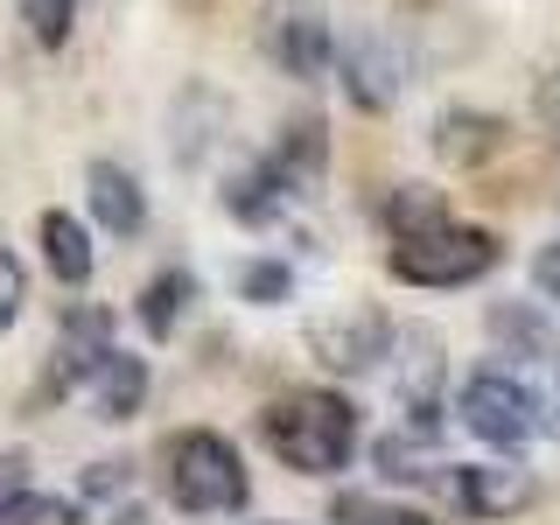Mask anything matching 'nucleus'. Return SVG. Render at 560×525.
I'll return each instance as SVG.
<instances>
[{
    "mask_svg": "<svg viewBox=\"0 0 560 525\" xmlns=\"http://www.w3.org/2000/svg\"><path fill=\"white\" fill-rule=\"evenodd\" d=\"M259 442L273 448L280 469H294V477H337L350 469V455H358V407H350L343 393H329V385H294V393L267 399V413H259Z\"/></svg>",
    "mask_w": 560,
    "mask_h": 525,
    "instance_id": "obj_1",
    "label": "nucleus"
},
{
    "mask_svg": "<svg viewBox=\"0 0 560 525\" xmlns=\"http://www.w3.org/2000/svg\"><path fill=\"white\" fill-rule=\"evenodd\" d=\"M168 498H175V512H189V518L245 512V498H253L245 455L224 442V434H210V428L175 434V448H168Z\"/></svg>",
    "mask_w": 560,
    "mask_h": 525,
    "instance_id": "obj_2",
    "label": "nucleus"
},
{
    "mask_svg": "<svg viewBox=\"0 0 560 525\" xmlns=\"http://www.w3.org/2000/svg\"><path fill=\"white\" fill-rule=\"evenodd\" d=\"M498 259H504V245H498V232H483V224H442V232H428V238L385 245V273L407 280V288H469V280H483Z\"/></svg>",
    "mask_w": 560,
    "mask_h": 525,
    "instance_id": "obj_3",
    "label": "nucleus"
},
{
    "mask_svg": "<svg viewBox=\"0 0 560 525\" xmlns=\"http://www.w3.org/2000/svg\"><path fill=\"white\" fill-rule=\"evenodd\" d=\"M455 413H463V428L477 434V442H490V448H525L533 434H547V420H539V393L518 372H498V364H483V372L463 378Z\"/></svg>",
    "mask_w": 560,
    "mask_h": 525,
    "instance_id": "obj_4",
    "label": "nucleus"
},
{
    "mask_svg": "<svg viewBox=\"0 0 560 525\" xmlns=\"http://www.w3.org/2000/svg\"><path fill=\"white\" fill-rule=\"evenodd\" d=\"M259 43H267L273 70L294 84H315L337 63V28H329V14L315 0H273L267 22H259Z\"/></svg>",
    "mask_w": 560,
    "mask_h": 525,
    "instance_id": "obj_5",
    "label": "nucleus"
},
{
    "mask_svg": "<svg viewBox=\"0 0 560 525\" xmlns=\"http://www.w3.org/2000/svg\"><path fill=\"white\" fill-rule=\"evenodd\" d=\"M113 308L98 302H78L63 308L57 323V350H49V372H43V399H70V393H92V378L105 372V358H113Z\"/></svg>",
    "mask_w": 560,
    "mask_h": 525,
    "instance_id": "obj_6",
    "label": "nucleus"
},
{
    "mask_svg": "<svg viewBox=\"0 0 560 525\" xmlns=\"http://www.w3.org/2000/svg\"><path fill=\"white\" fill-rule=\"evenodd\" d=\"M337 84H343V98L358 105V113H393L399 92H407V57L393 49V35H378V28H350L337 35Z\"/></svg>",
    "mask_w": 560,
    "mask_h": 525,
    "instance_id": "obj_7",
    "label": "nucleus"
},
{
    "mask_svg": "<svg viewBox=\"0 0 560 525\" xmlns=\"http://www.w3.org/2000/svg\"><path fill=\"white\" fill-rule=\"evenodd\" d=\"M393 315L358 302V308H337V315H315L308 323V350L323 372H372V364L393 358Z\"/></svg>",
    "mask_w": 560,
    "mask_h": 525,
    "instance_id": "obj_8",
    "label": "nucleus"
},
{
    "mask_svg": "<svg viewBox=\"0 0 560 525\" xmlns=\"http://www.w3.org/2000/svg\"><path fill=\"white\" fill-rule=\"evenodd\" d=\"M442 498L463 518L498 525V518H518L525 504L539 498V483H533V469H518V463H448L442 469Z\"/></svg>",
    "mask_w": 560,
    "mask_h": 525,
    "instance_id": "obj_9",
    "label": "nucleus"
},
{
    "mask_svg": "<svg viewBox=\"0 0 560 525\" xmlns=\"http://www.w3.org/2000/svg\"><path fill=\"white\" fill-rule=\"evenodd\" d=\"M259 162L273 168V183L288 189V203L294 197H315L323 175H329V127H323V113H288L273 127V148L259 154Z\"/></svg>",
    "mask_w": 560,
    "mask_h": 525,
    "instance_id": "obj_10",
    "label": "nucleus"
},
{
    "mask_svg": "<svg viewBox=\"0 0 560 525\" xmlns=\"http://www.w3.org/2000/svg\"><path fill=\"white\" fill-rule=\"evenodd\" d=\"M84 203H92L98 232H113V238L148 232V189H140V175L127 162H92L84 168Z\"/></svg>",
    "mask_w": 560,
    "mask_h": 525,
    "instance_id": "obj_11",
    "label": "nucleus"
},
{
    "mask_svg": "<svg viewBox=\"0 0 560 525\" xmlns=\"http://www.w3.org/2000/svg\"><path fill=\"white\" fill-rule=\"evenodd\" d=\"M483 329L498 343V358H518V364H560V329L539 302H490L483 308Z\"/></svg>",
    "mask_w": 560,
    "mask_h": 525,
    "instance_id": "obj_12",
    "label": "nucleus"
},
{
    "mask_svg": "<svg viewBox=\"0 0 560 525\" xmlns=\"http://www.w3.org/2000/svg\"><path fill=\"white\" fill-rule=\"evenodd\" d=\"M224 127H232V105H224V92H210V84H189V92L175 98V133H168L175 162H183V168H203L210 148L224 140Z\"/></svg>",
    "mask_w": 560,
    "mask_h": 525,
    "instance_id": "obj_13",
    "label": "nucleus"
},
{
    "mask_svg": "<svg viewBox=\"0 0 560 525\" xmlns=\"http://www.w3.org/2000/svg\"><path fill=\"white\" fill-rule=\"evenodd\" d=\"M504 140H512V127H504L498 113H469V105H448V113L434 119V154H442L448 168H483L490 154H504Z\"/></svg>",
    "mask_w": 560,
    "mask_h": 525,
    "instance_id": "obj_14",
    "label": "nucleus"
},
{
    "mask_svg": "<svg viewBox=\"0 0 560 525\" xmlns=\"http://www.w3.org/2000/svg\"><path fill=\"white\" fill-rule=\"evenodd\" d=\"M35 245H43V267L63 280V288H84L98 273V245H92V224L70 218V210H43L35 218Z\"/></svg>",
    "mask_w": 560,
    "mask_h": 525,
    "instance_id": "obj_15",
    "label": "nucleus"
},
{
    "mask_svg": "<svg viewBox=\"0 0 560 525\" xmlns=\"http://www.w3.org/2000/svg\"><path fill=\"white\" fill-rule=\"evenodd\" d=\"M378 224H385V238H428V232H442V224H455L448 218V197L434 183H393L378 197Z\"/></svg>",
    "mask_w": 560,
    "mask_h": 525,
    "instance_id": "obj_16",
    "label": "nucleus"
},
{
    "mask_svg": "<svg viewBox=\"0 0 560 525\" xmlns=\"http://www.w3.org/2000/svg\"><path fill=\"white\" fill-rule=\"evenodd\" d=\"M189 302H197V273H183V267H162V273H154L148 288H140V302H133L140 329H148V343H168L175 329H183Z\"/></svg>",
    "mask_w": 560,
    "mask_h": 525,
    "instance_id": "obj_17",
    "label": "nucleus"
},
{
    "mask_svg": "<svg viewBox=\"0 0 560 525\" xmlns=\"http://www.w3.org/2000/svg\"><path fill=\"white\" fill-rule=\"evenodd\" d=\"M218 203H224V218H238V224H273L280 210H288V189L273 183V168L267 162H245V168H232L224 175V189H218Z\"/></svg>",
    "mask_w": 560,
    "mask_h": 525,
    "instance_id": "obj_18",
    "label": "nucleus"
},
{
    "mask_svg": "<svg viewBox=\"0 0 560 525\" xmlns=\"http://www.w3.org/2000/svg\"><path fill=\"white\" fill-rule=\"evenodd\" d=\"M372 463H378V477L385 483H434L442 490V455H434L428 434H413V428H399V434H378L372 442Z\"/></svg>",
    "mask_w": 560,
    "mask_h": 525,
    "instance_id": "obj_19",
    "label": "nucleus"
},
{
    "mask_svg": "<svg viewBox=\"0 0 560 525\" xmlns=\"http://www.w3.org/2000/svg\"><path fill=\"white\" fill-rule=\"evenodd\" d=\"M140 399H148V358L113 350V358H105V372L92 378V413L98 420H133Z\"/></svg>",
    "mask_w": 560,
    "mask_h": 525,
    "instance_id": "obj_20",
    "label": "nucleus"
},
{
    "mask_svg": "<svg viewBox=\"0 0 560 525\" xmlns=\"http://www.w3.org/2000/svg\"><path fill=\"white\" fill-rule=\"evenodd\" d=\"M329 525H434V518L420 504H393V498H372V490H337Z\"/></svg>",
    "mask_w": 560,
    "mask_h": 525,
    "instance_id": "obj_21",
    "label": "nucleus"
},
{
    "mask_svg": "<svg viewBox=\"0 0 560 525\" xmlns=\"http://www.w3.org/2000/svg\"><path fill=\"white\" fill-rule=\"evenodd\" d=\"M232 288H238V302L280 308V302H294V267H288V259H238Z\"/></svg>",
    "mask_w": 560,
    "mask_h": 525,
    "instance_id": "obj_22",
    "label": "nucleus"
},
{
    "mask_svg": "<svg viewBox=\"0 0 560 525\" xmlns=\"http://www.w3.org/2000/svg\"><path fill=\"white\" fill-rule=\"evenodd\" d=\"M22 22L43 49H63L70 28H78V0H22Z\"/></svg>",
    "mask_w": 560,
    "mask_h": 525,
    "instance_id": "obj_23",
    "label": "nucleus"
},
{
    "mask_svg": "<svg viewBox=\"0 0 560 525\" xmlns=\"http://www.w3.org/2000/svg\"><path fill=\"white\" fill-rule=\"evenodd\" d=\"M28 498H35V477H28V455H22V448H8V455H0V525H22V512H28Z\"/></svg>",
    "mask_w": 560,
    "mask_h": 525,
    "instance_id": "obj_24",
    "label": "nucleus"
},
{
    "mask_svg": "<svg viewBox=\"0 0 560 525\" xmlns=\"http://www.w3.org/2000/svg\"><path fill=\"white\" fill-rule=\"evenodd\" d=\"M22 308H28V267L0 245V329L22 323Z\"/></svg>",
    "mask_w": 560,
    "mask_h": 525,
    "instance_id": "obj_25",
    "label": "nucleus"
},
{
    "mask_svg": "<svg viewBox=\"0 0 560 525\" xmlns=\"http://www.w3.org/2000/svg\"><path fill=\"white\" fill-rule=\"evenodd\" d=\"M22 525H84V504L78 498H43V490H35Z\"/></svg>",
    "mask_w": 560,
    "mask_h": 525,
    "instance_id": "obj_26",
    "label": "nucleus"
},
{
    "mask_svg": "<svg viewBox=\"0 0 560 525\" xmlns=\"http://www.w3.org/2000/svg\"><path fill=\"white\" fill-rule=\"evenodd\" d=\"M113 490H133L127 463H92V469H84V498H113Z\"/></svg>",
    "mask_w": 560,
    "mask_h": 525,
    "instance_id": "obj_27",
    "label": "nucleus"
},
{
    "mask_svg": "<svg viewBox=\"0 0 560 525\" xmlns=\"http://www.w3.org/2000/svg\"><path fill=\"white\" fill-rule=\"evenodd\" d=\"M533 280H539V294H553V302H560V238H553V245H539Z\"/></svg>",
    "mask_w": 560,
    "mask_h": 525,
    "instance_id": "obj_28",
    "label": "nucleus"
},
{
    "mask_svg": "<svg viewBox=\"0 0 560 525\" xmlns=\"http://www.w3.org/2000/svg\"><path fill=\"white\" fill-rule=\"evenodd\" d=\"M539 420H547V434H560V364H553V385H539Z\"/></svg>",
    "mask_w": 560,
    "mask_h": 525,
    "instance_id": "obj_29",
    "label": "nucleus"
},
{
    "mask_svg": "<svg viewBox=\"0 0 560 525\" xmlns=\"http://www.w3.org/2000/svg\"><path fill=\"white\" fill-rule=\"evenodd\" d=\"M105 525H154V518H148V512H140V504H119V512H113V518H105Z\"/></svg>",
    "mask_w": 560,
    "mask_h": 525,
    "instance_id": "obj_30",
    "label": "nucleus"
},
{
    "mask_svg": "<svg viewBox=\"0 0 560 525\" xmlns=\"http://www.w3.org/2000/svg\"><path fill=\"white\" fill-rule=\"evenodd\" d=\"M267 525H288V518H267Z\"/></svg>",
    "mask_w": 560,
    "mask_h": 525,
    "instance_id": "obj_31",
    "label": "nucleus"
}]
</instances>
